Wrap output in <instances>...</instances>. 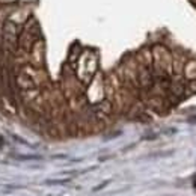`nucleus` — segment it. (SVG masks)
Masks as SVG:
<instances>
[{
	"mask_svg": "<svg viewBox=\"0 0 196 196\" xmlns=\"http://www.w3.org/2000/svg\"><path fill=\"white\" fill-rule=\"evenodd\" d=\"M107 183H109V181H106V183H103V184H100V186H97V187H95V189H94V192H98V190H100V189H103V187H104V186H107Z\"/></svg>",
	"mask_w": 196,
	"mask_h": 196,
	"instance_id": "f257e3e1",
	"label": "nucleus"
}]
</instances>
